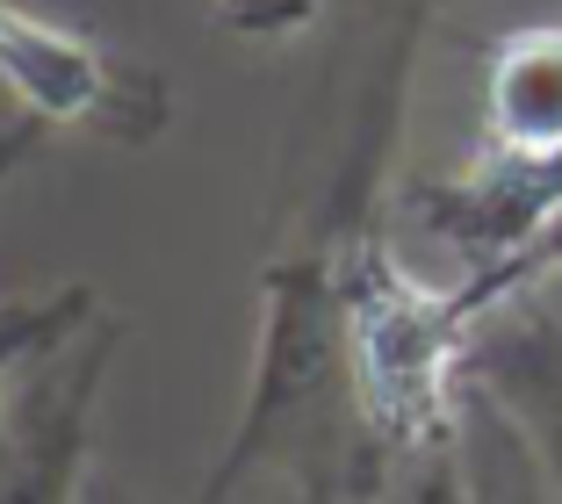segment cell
I'll use <instances>...</instances> for the list:
<instances>
[{"instance_id": "2", "label": "cell", "mask_w": 562, "mask_h": 504, "mask_svg": "<svg viewBox=\"0 0 562 504\" xmlns=\"http://www.w3.org/2000/svg\"><path fill=\"white\" fill-rule=\"evenodd\" d=\"M0 87L15 115L44 123L50 137H94V145H151L173 123V87L151 66L109 51L94 30L36 15L22 0H0Z\"/></svg>"}, {"instance_id": "6", "label": "cell", "mask_w": 562, "mask_h": 504, "mask_svg": "<svg viewBox=\"0 0 562 504\" xmlns=\"http://www.w3.org/2000/svg\"><path fill=\"white\" fill-rule=\"evenodd\" d=\"M368 504H483L476 461H469V418L426 447H397L382 461V483Z\"/></svg>"}, {"instance_id": "3", "label": "cell", "mask_w": 562, "mask_h": 504, "mask_svg": "<svg viewBox=\"0 0 562 504\" xmlns=\"http://www.w3.org/2000/svg\"><path fill=\"white\" fill-rule=\"evenodd\" d=\"M123 317L101 310L80 339L22 368L0 404V504H87V455H94L101 382L116 368Z\"/></svg>"}, {"instance_id": "4", "label": "cell", "mask_w": 562, "mask_h": 504, "mask_svg": "<svg viewBox=\"0 0 562 504\" xmlns=\"http://www.w3.org/2000/svg\"><path fill=\"white\" fill-rule=\"evenodd\" d=\"M476 390L519 425L527 455L541 461L562 497V275L519 289L476 339Z\"/></svg>"}, {"instance_id": "5", "label": "cell", "mask_w": 562, "mask_h": 504, "mask_svg": "<svg viewBox=\"0 0 562 504\" xmlns=\"http://www.w3.org/2000/svg\"><path fill=\"white\" fill-rule=\"evenodd\" d=\"M44 137L50 131L30 123V115H15V123L0 131V188L44 152ZM94 317H101V289H94V281H66V289L22 295V303L0 310V404H8V382H15L22 368H36L44 354H58L66 339H80Z\"/></svg>"}, {"instance_id": "1", "label": "cell", "mask_w": 562, "mask_h": 504, "mask_svg": "<svg viewBox=\"0 0 562 504\" xmlns=\"http://www.w3.org/2000/svg\"><path fill=\"white\" fill-rule=\"evenodd\" d=\"M426 30V0H390L368 66L353 72V101L339 115V145L325 173L296 195L260 267V339H252L246 411L202 490H296L311 504H368L382 483V439L361 418L347 339V253L353 231L382 210V173L404 131L412 58Z\"/></svg>"}, {"instance_id": "7", "label": "cell", "mask_w": 562, "mask_h": 504, "mask_svg": "<svg viewBox=\"0 0 562 504\" xmlns=\"http://www.w3.org/2000/svg\"><path fill=\"white\" fill-rule=\"evenodd\" d=\"M325 0H210L216 30H232L238 44H289L317 22Z\"/></svg>"}]
</instances>
